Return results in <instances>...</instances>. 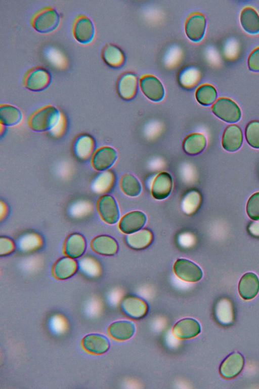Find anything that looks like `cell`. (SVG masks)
I'll return each instance as SVG.
<instances>
[{"label":"cell","mask_w":259,"mask_h":389,"mask_svg":"<svg viewBox=\"0 0 259 389\" xmlns=\"http://www.w3.org/2000/svg\"><path fill=\"white\" fill-rule=\"evenodd\" d=\"M62 115L52 105H46L36 110L29 116L28 124L36 132H45L53 129L59 124Z\"/></svg>","instance_id":"obj_1"},{"label":"cell","mask_w":259,"mask_h":389,"mask_svg":"<svg viewBox=\"0 0 259 389\" xmlns=\"http://www.w3.org/2000/svg\"><path fill=\"white\" fill-rule=\"evenodd\" d=\"M60 20V15L56 9L51 6H46L32 15L30 24L37 32L47 33L54 30L59 25Z\"/></svg>","instance_id":"obj_2"},{"label":"cell","mask_w":259,"mask_h":389,"mask_svg":"<svg viewBox=\"0 0 259 389\" xmlns=\"http://www.w3.org/2000/svg\"><path fill=\"white\" fill-rule=\"evenodd\" d=\"M51 81L52 75L48 70L41 66H33L24 74L22 84L30 91L39 92L47 89Z\"/></svg>","instance_id":"obj_3"},{"label":"cell","mask_w":259,"mask_h":389,"mask_svg":"<svg viewBox=\"0 0 259 389\" xmlns=\"http://www.w3.org/2000/svg\"><path fill=\"white\" fill-rule=\"evenodd\" d=\"M211 109L217 116L227 123H236L240 120L241 115L238 105L227 97L218 99L212 105Z\"/></svg>","instance_id":"obj_4"},{"label":"cell","mask_w":259,"mask_h":389,"mask_svg":"<svg viewBox=\"0 0 259 389\" xmlns=\"http://www.w3.org/2000/svg\"><path fill=\"white\" fill-rule=\"evenodd\" d=\"M72 32L74 38L79 43H90L95 35V27L92 20L84 14L76 16L72 22Z\"/></svg>","instance_id":"obj_5"},{"label":"cell","mask_w":259,"mask_h":389,"mask_svg":"<svg viewBox=\"0 0 259 389\" xmlns=\"http://www.w3.org/2000/svg\"><path fill=\"white\" fill-rule=\"evenodd\" d=\"M174 270L180 279L188 282H196L202 277L200 267L194 262L186 259L180 258L174 263Z\"/></svg>","instance_id":"obj_6"},{"label":"cell","mask_w":259,"mask_h":389,"mask_svg":"<svg viewBox=\"0 0 259 389\" xmlns=\"http://www.w3.org/2000/svg\"><path fill=\"white\" fill-rule=\"evenodd\" d=\"M117 158L116 150L108 146L97 149L91 158V165L97 171H105L111 167Z\"/></svg>","instance_id":"obj_7"},{"label":"cell","mask_w":259,"mask_h":389,"mask_svg":"<svg viewBox=\"0 0 259 389\" xmlns=\"http://www.w3.org/2000/svg\"><path fill=\"white\" fill-rule=\"evenodd\" d=\"M97 208L105 222L112 224L118 220L119 211L116 201L112 196L109 194L101 196L98 201Z\"/></svg>","instance_id":"obj_8"},{"label":"cell","mask_w":259,"mask_h":389,"mask_svg":"<svg viewBox=\"0 0 259 389\" xmlns=\"http://www.w3.org/2000/svg\"><path fill=\"white\" fill-rule=\"evenodd\" d=\"M140 87L144 95L150 100L158 102L161 101L164 95L163 87L156 77L146 75L140 80Z\"/></svg>","instance_id":"obj_9"},{"label":"cell","mask_w":259,"mask_h":389,"mask_svg":"<svg viewBox=\"0 0 259 389\" xmlns=\"http://www.w3.org/2000/svg\"><path fill=\"white\" fill-rule=\"evenodd\" d=\"M147 220L146 215L140 211H134L125 214L121 219L119 228L123 233L131 234L141 229Z\"/></svg>","instance_id":"obj_10"},{"label":"cell","mask_w":259,"mask_h":389,"mask_svg":"<svg viewBox=\"0 0 259 389\" xmlns=\"http://www.w3.org/2000/svg\"><path fill=\"white\" fill-rule=\"evenodd\" d=\"M173 185L172 178L166 172L158 174L154 179L151 188L153 197L158 200L166 199L170 194Z\"/></svg>","instance_id":"obj_11"},{"label":"cell","mask_w":259,"mask_h":389,"mask_svg":"<svg viewBox=\"0 0 259 389\" xmlns=\"http://www.w3.org/2000/svg\"><path fill=\"white\" fill-rule=\"evenodd\" d=\"M206 26V20L203 15L195 13L187 19L185 30L187 36L192 41L198 42L203 37Z\"/></svg>","instance_id":"obj_12"},{"label":"cell","mask_w":259,"mask_h":389,"mask_svg":"<svg viewBox=\"0 0 259 389\" xmlns=\"http://www.w3.org/2000/svg\"><path fill=\"white\" fill-rule=\"evenodd\" d=\"M120 306L123 313L133 319L143 317L147 311L146 303L139 298L133 296L125 297L121 301Z\"/></svg>","instance_id":"obj_13"},{"label":"cell","mask_w":259,"mask_h":389,"mask_svg":"<svg viewBox=\"0 0 259 389\" xmlns=\"http://www.w3.org/2000/svg\"><path fill=\"white\" fill-rule=\"evenodd\" d=\"M201 331L199 322L193 318H185L178 321L172 330L174 335L181 339H186L198 335Z\"/></svg>","instance_id":"obj_14"},{"label":"cell","mask_w":259,"mask_h":389,"mask_svg":"<svg viewBox=\"0 0 259 389\" xmlns=\"http://www.w3.org/2000/svg\"><path fill=\"white\" fill-rule=\"evenodd\" d=\"M244 359L241 354L234 353L229 355L221 364L220 367L221 375L230 379L237 376L242 371Z\"/></svg>","instance_id":"obj_15"},{"label":"cell","mask_w":259,"mask_h":389,"mask_svg":"<svg viewBox=\"0 0 259 389\" xmlns=\"http://www.w3.org/2000/svg\"><path fill=\"white\" fill-rule=\"evenodd\" d=\"M83 348L88 352L100 355L109 348V342L104 335L99 333H91L85 336L81 341Z\"/></svg>","instance_id":"obj_16"},{"label":"cell","mask_w":259,"mask_h":389,"mask_svg":"<svg viewBox=\"0 0 259 389\" xmlns=\"http://www.w3.org/2000/svg\"><path fill=\"white\" fill-rule=\"evenodd\" d=\"M243 141L242 132L236 125H229L223 134L222 144L229 151H235L241 147Z\"/></svg>","instance_id":"obj_17"},{"label":"cell","mask_w":259,"mask_h":389,"mask_svg":"<svg viewBox=\"0 0 259 389\" xmlns=\"http://www.w3.org/2000/svg\"><path fill=\"white\" fill-rule=\"evenodd\" d=\"M259 290V280L254 273H247L241 278L238 291L241 297L245 300L253 298Z\"/></svg>","instance_id":"obj_18"},{"label":"cell","mask_w":259,"mask_h":389,"mask_svg":"<svg viewBox=\"0 0 259 389\" xmlns=\"http://www.w3.org/2000/svg\"><path fill=\"white\" fill-rule=\"evenodd\" d=\"M137 86L136 76L132 73H124L118 79L117 91L119 96L125 99L132 98L135 95Z\"/></svg>","instance_id":"obj_19"},{"label":"cell","mask_w":259,"mask_h":389,"mask_svg":"<svg viewBox=\"0 0 259 389\" xmlns=\"http://www.w3.org/2000/svg\"><path fill=\"white\" fill-rule=\"evenodd\" d=\"M135 331L133 322L128 321H118L112 323L108 331L110 336L117 340H126L131 338Z\"/></svg>","instance_id":"obj_20"},{"label":"cell","mask_w":259,"mask_h":389,"mask_svg":"<svg viewBox=\"0 0 259 389\" xmlns=\"http://www.w3.org/2000/svg\"><path fill=\"white\" fill-rule=\"evenodd\" d=\"M85 246L84 238L79 234H73L67 238L65 242L64 252L68 257L76 258L83 254Z\"/></svg>","instance_id":"obj_21"},{"label":"cell","mask_w":259,"mask_h":389,"mask_svg":"<svg viewBox=\"0 0 259 389\" xmlns=\"http://www.w3.org/2000/svg\"><path fill=\"white\" fill-rule=\"evenodd\" d=\"M101 54L104 62L112 68L120 67L124 62V56L121 50L111 43H107L103 46Z\"/></svg>","instance_id":"obj_22"},{"label":"cell","mask_w":259,"mask_h":389,"mask_svg":"<svg viewBox=\"0 0 259 389\" xmlns=\"http://www.w3.org/2000/svg\"><path fill=\"white\" fill-rule=\"evenodd\" d=\"M91 247L95 252L107 256L113 255L118 249V245L115 240L106 235L95 238L91 242Z\"/></svg>","instance_id":"obj_23"},{"label":"cell","mask_w":259,"mask_h":389,"mask_svg":"<svg viewBox=\"0 0 259 389\" xmlns=\"http://www.w3.org/2000/svg\"><path fill=\"white\" fill-rule=\"evenodd\" d=\"M77 263L70 257H62L58 260L53 267L54 276L59 280H65L72 276L76 271Z\"/></svg>","instance_id":"obj_24"},{"label":"cell","mask_w":259,"mask_h":389,"mask_svg":"<svg viewBox=\"0 0 259 389\" xmlns=\"http://www.w3.org/2000/svg\"><path fill=\"white\" fill-rule=\"evenodd\" d=\"M240 19L245 31L250 34L259 32V15L253 8H244L241 12Z\"/></svg>","instance_id":"obj_25"},{"label":"cell","mask_w":259,"mask_h":389,"mask_svg":"<svg viewBox=\"0 0 259 389\" xmlns=\"http://www.w3.org/2000/svg\"><path fill=\"white\" fill-rule=\"evenodd\" d=\"M206 145L205 136L201 133H195L189 135L184 139L183 148L184 151L190 155L201 153Z\"/></svg>","instance_id":"obj_26"},{"label":"cell","mask_w":259,"mask_h":389,"mask_svg":"<svg viewBox=\"0 0 259 389\" xmlns=\"http://www.w3.org/2000/svg\"><path fill=\"white\" fill-rule=\"evenodd\" d=\"M22 114L19 108L8 104L0 105L1 124L6 126H13L21 121Z\"/></svg>","instance_id":"obj_27"},{"label":"cell","mask_w":259,"mask_h":389,"mask_svg":"<svg viewBox=\"0 0 259 389\" xmlns=\"http://www.w3.org/2000/svg\"><path fill=\"white\" fill-rule=\"evenodd\" d=\"M152 240L151 232L147 229L127 235L125 237V243L130 248L135 250L143 249L147 247Z\"/></svg>","instance_id":"obj_28"},{"label":"cell","mask_w":259,"mask_h":389,"mask_svg":"<svg viewBox=\"0 0 259 389\" xmlns=\"http://www.w3.org/2000/svg\"><path fill=\"white\" fill-rule=\"evenodd\" d=\"M94 147L93 139L87 135L78 136L73 144V150L75 155L81 159L88 158L92 153Z\"/></svg>","instance_id":"obj_29"},{"label":"cell","mask_w":259,"mask_h":389,"mask_svg":"<svg viewBox=\"0 0 259 389\" xmlns=\"http://www.w3.org/2000/svg\"><path fill=\"white\" fill-rule=\"evenodd\" d=\"M120 186L122 191L130 197L138 196L142 190L139 181L133 175L130 174H126L121 177Z\"/></svg>","instance_id":"obj_30"},{"label":"cell","mask_w":259,"mask_h":389,"mask_svg":"<svg viewBox=\"0 0 259 389\" xmlns=\"http://www.w3.org/2000/svg\"><path fill=\"white\" fill-rule=\"evenodd\" d=\"M195 96L196 100L200 104L208 106L214 101L217 96V92L212 85L203 84L198 88Z\"/></svg>","instance_id":"obj_31"},{"label":"cell","mask_w":259,"mask_h":389,"mask_svg":"<svg viewBox=\"0 0 259 389\" xmlns=\"http://www.w3.org/2000/svg\"><path fill=\"white\" fill-rule=\"evenodd\" d=\"M114 177L110 171H105L100 173L93 182V188L98 192H104L108 191L113 183Z\"/></svg>","instance_id":"obj_32"},{"label":"cell","mask_w":259,"mask_h":389,"mask_svg":"<svg viewBox=\"0 0 259 389\" xmlns=\"http://www.w3.org/2000/svg\"><path fill=\"white\" fill-rule=\"evenodd\" d=\"M245 136L247 143L251 147L259 148V121H251L247 124Z\"/></svg>","instance_id":"obj_33"},{"label":"cell","mask_w":259,"mask_h":389,"mask_svg":"<svg viewBox=\"0 0 259 389\" xmlns=\"http://www.w3.org/2000/svg\"><path fill=\"white\" fill-rule=\"evenodd\" d=\"M200 202L199 194L196 191H191L186 195L183 200V210L188 214L192 213L198 207Z\"/></svg>","instance_id":"obj_34"},{"label":"cell","mask_w":259,"mask_h":389,"mask_svg":"<svg viewBox=\"0 0 259 389\" xmlns=\"http://www.w3.org/2000/svg\"><path fill=\"white\" fill-rule=\"evenodd\" d=\"M246 212L252 220H259V192L253 193L248 199L246 205Z\"/></svg>","instance_id":"obj_35"},{"label":"cell","mask_w":259,"mask_h":389,"mask_svg":"<svg viewBox=\"0 0 259 389\" xmlns=\"http://www.w3.org/2000/svg\"><path fill=\"white\" fill-rule=\"evenodd\" d=\"M198 79L197 71L192 68L185 69L180 75V82L185 87H191L194 85Z\"/></svg>","instance_id":"obj_36"},{"label":"cell","mask_w":259,"mask_h":389,"mask_svg":"<svg viewBox=\"0 0 259 389\" xmlns=\"http://www.w3.org/2000/svg\"><path fill=\"white\" fill-rule=\"evenodd\" d=\"M249 69L253 71H259V47L250 54L247 61Z\"/></svg>","instance_id":"obj_37"},{"label":"cell","mask_w":259,"mask_h":389,"mask_svg":"<svg viewBox=\"0 0 259 389\" xmlns=\"http://www.w3.org/2000/svg\"><path fill=\"white\" fill-rule=\"evenodd\" d=\"M14 248L13 242L5 237L0 238V255H6L11 253Z\"/></svg>","instance_id":"obj_38"}]
</instances>
